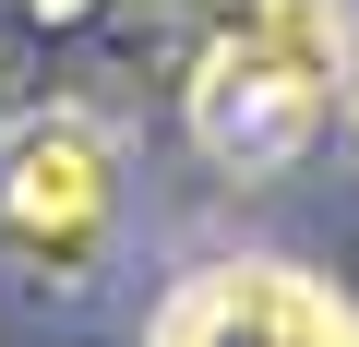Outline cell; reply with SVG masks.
<instances>
[{
  "label": "cell",
  "mask_w": 359,
  "mask_h": 347,
  "mask_svg": "<svg viewBox=\"0 0 359 347\" xmlns=\"http://www.w3.org/2000/svg\"><path fill=\"white\" fill-rule=\"evenodd\" d=\"M347 84V0H252L192 72V144L228 180H276Z\"/></svg>",
  "instance_id": "obj_1"
},
{
  "label": "cell",
  "mask_w": 359,
  "mask_h": 347,
  "mask_svg": "<svg viewBox=\"0 0 359 347\" xmlns=\"http://www.w3.org/2000/svg\"><path fill=\"white\" fill-rule=\"evenodd\" d=\"M120 228V144L84 108H36L0 132V252L36 287H84Z\"/></svg>",
  "instance_id": "obj_2"
},
{
  "label": "cell",
  "mask_w": 359,
  "mask_h": 347,
  "mask_svg": "<svg viewBox=\"0 0 359 347\" xmlns=\"http://www.w3.org/2000/svg\"><path fill=\"white\" fill-rule=\"evenodd\" d=\"M144 347H359V299L287 252H228L156 299Z\"/></svg>",
  "instance_id": "obj_3"
},
{
  "label": "cell",
  "mask_w": 359,
  "mask_h": 347,
  "mask_svg": "<svg viewBox=\"0 0 359 347\" xmlns=\"http://www.w3.org/2000/svg\"><path fill=\"white\" fill-rule=\"evenodd\" d=\"M347 108H359V60H347Z\"/></svg>",
  "instance_id": "obj_4"
}]
</instances>
